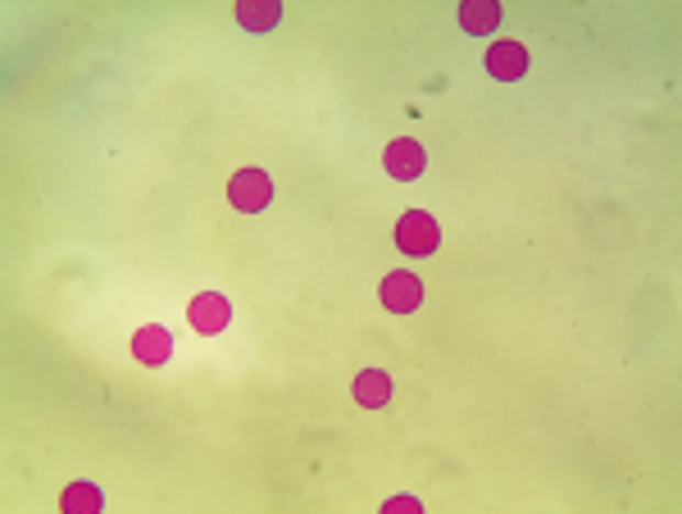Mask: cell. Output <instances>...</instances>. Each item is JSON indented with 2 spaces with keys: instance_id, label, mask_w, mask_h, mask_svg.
Listing matches in <instances>:
<instances>
[{
  "instance_id": "obj_11",
  "label": "cell",
  "mask_w": 682,
  "mask_h": 514,
  "mask_svg": "<svg viewBox=\"0 0 682 514\" xmlns=\"http://www.w3.org/2000/svg\"><path fill=\"white\" fill-rule=\"evenodd\" d=\"M100 505H106V496H100V488H91V483H68L59 492L64 514H100Z\"/></svg>"
},
{
  "instance_id": "obj_10",
  "label": "cell",
  "mask_w": 682,
  "mask_h": 514,
  "mask_svg": "<svg viewBox=\"0 0 682 514\" xmlns=\"http://www.w3.org/2000/svg\"><path fill=\"white\" fill-rule=\"evenodd\" d=\"M237 23L246 32H273L283 23V0H242L237 6Z\"/></svg>"
},
{
  "instance_id": "obj_12",
  "label": "cell",
  "mask_w": 682,
  "mask_h": 514,
  "mask_svg": "<svg viewBox=\"0 0 682 514\" xmlns=\"http://www.w3.org/2000/svg\"><path fill=\"white\" fill-rule=\"evenodd\" d=\"M396 510H415V514H419L424 505H419V496H392V501H387V514H396Z\"/></svg>"
},
{
  "instance_id": "obj_1",
  "label": "cell",
  "mask_w": 682,
  "mask_h": 514,
  "mask_svg": "<svg viewBox=\"0 0 682 514\" xmlns=\"http://www.w3.org/2000/svg\"><path fill=\"white\" fill-rule=\"evenodd\" d=\"M396 247L405 255H432L441 247V223L428 215V210H405L400 223H396Z\"/></svg>"
},
{
  "instance_id": "obj_4",
  "label": "cell",
  "mask_w": 682,
  "mask_h": 514,
  "mask_svg": "<svg viewBox=\"0 0 682 514\" xmlns=\"http://www.w3.org/2000/svg\"><path fill=\"white\" fill-rule=\"evenodd\" d=\"M383 168L396 183H415L428 168V151L415 142V136H396V142L383 151Z\"/></svg>"
},
{
  "instance_id": "obj_3",
  "label": "cell",
  "mask_w": 682,
  "mask_h": 514,
  "mask_svg": "<svg viewBox=\"0 0 682 514\" xmlns=\"http://www.w3.org/2000/svg\"><path fill=\"white\" fill-rule=\"evenodd\" d=\"M378 300H383V310H392V315H415L424 305V283L415 278V273L396 269V273H387V278L378 283Z\"/></svg>"
},
{
  "instance_id": "obj_6",
  "label": "cell",
  "mask_w": 682,
  "mask_h": 514,
  "mask_svg": "<svg viewBox=\"0 0 682 514\" xmlns=\"http://www.w3.org/2000/svg\"><path fill=\"white\" fill-rule=\"evenodd\" d=\"M228 319H232V305H228V296H219V292H200V296L187 305V324H191L200 337L223 332Z\"/></svg>"
},
{
  "instance_id": "obj_7",
  "label": "cell",
  "mask_w": 682,
  "mask_h": 514,
  "mask_svg": "<svg viewBox=\"0 0 682 514\" xmlns=\"http://www.w3.org/2000/svg\"><path fill=\"white\" fill-rule=\"evenodd\" d=\"M487 74L496 83H519L528 74V51L524 42H492L487 46Z\"/></svg>"
},
{
  "instance_id": "obj_8",
  "label": "cell",
  "mask_w": 682,
  "mask_h": 514,
  "mask_svg": "<svg viewBox=\"0 0 682 514\" xmlns=\"http://www.w3.org/2000/svg\"><path fill=\"white\" fill-rule=\"evenodd\" d=\"M351 396H355V405H364V409H383V405L392 401V379H387L383 369H360L355 383H351Z\"/></svg>"
},
{
  "instance_id": "obj_9",
  "label": "cell",
  "mask_w": 682,
  "mask_h": 514,
  "mask_svg": "<svg viewBox=\"0 0 682 514\" xmlns=\"http://www.w3.org/2000/svg\"><path fill=\"white\" fill-rule=\"evenodd\" d=\"M505 19V10L496 6V0H464L460 6V28L473 32V37H487V32H496Z\"/></svg>"
},
{
  "instance_id": "obj_5",
  "label": "cell",
  "mask_w": 682,
  "mask_h": 514,
  "mask_svg": "<svg viewBox=\"0 0 682 514\" xmlns=\"http://www.w3.org/2000/svg\"><path fill=\"white\" fill-rule=\"evenodd\" d=\"M168 356H174V332L164 324H142L132 332V360L146 364V369H164Z\"/></svg>"
},
{
  "instance_id": "obj_2",
  "label": "cell",
  "mask_w": 682,
  "mask_h": 514,
  "mask_svg": "<svg viewBox=\"0 0 682 514\" xmlns=\"http://www.w3.org/2000/svg\"><path fill=\"white\" fill-rule=\"evenodd\" d=\"M228 200H232V210L260 215L273 200V178L264 174V168H237V174L228 178Z\"/></svg>"
}]
</instances>
